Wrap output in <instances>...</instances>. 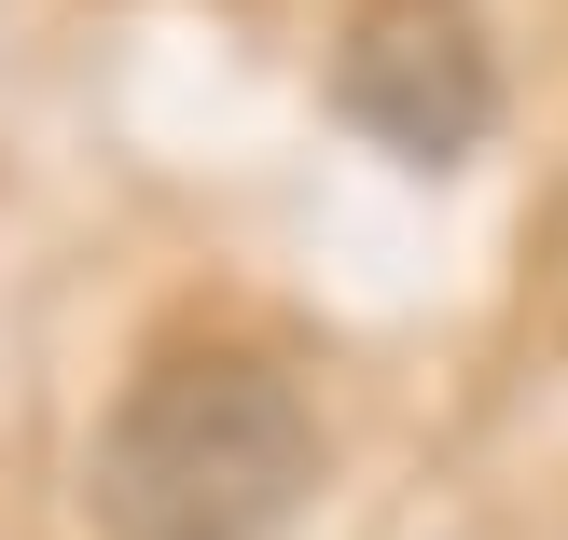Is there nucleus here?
I'll list each match as a JSON object with an SVG mask.
<instances>
[{
  "label": "nucleus",
  "instance_id": "1",
  "mask_svg": "<svg viewBox=\"0 0 568 540\" xmlns=\"http://www.w3.org/2000/svg\"><path fill=\"white\" fill-rule=\"evenodd\" d=\"M320 486V416L250 347H166L125 375L83 458L98 540H277Z\"/></svg>",
  "mask_w": 568,
  "mask_h": 540
},
{
  "label": "nucleus",
  "instance_id": "2",
  "mask_svg": "<svg viewBox=\"0 0 568 540\" xmlns=\"http://www.w3.org/2000/svg\"><path fill=\"white\" fill-rule=\"evenodd\" d=\"M333 111L403 166H458L499 125V42L471 0H361L333 42Z\"/></svg>",
  "mask_w": 568,
  "mask_h": 540
},
{
  "label": "nucleus",
  "instance_id": "3",
  "mask_svg": "<svg viewBox=\"0 0 568 540\" xmlns=\"http://www.w3.org/2000/svg\"><path fill=\"white\" fill-rule=\"evenodd\" d=\"M555 236H568V208H555Z\"/></svg>",
  "mask_w": 568,
  "mask_h": 540
}]
</instances>
